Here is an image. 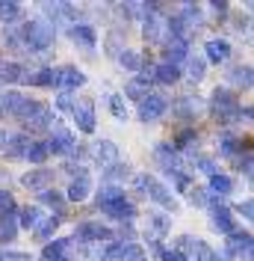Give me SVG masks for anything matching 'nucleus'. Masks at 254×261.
Masks as SVG:
<instances>
[{"mask_svg":"<svg viewBox=\"0 0 254 261\" xmlns=\"http://www.w3.org/2000/svg\"><path fill=\"white\" fill-rule=\"evenodd\" d=\"M27 39H30L33 48H48L50 39H53V24H50V21H30Z\"/></svg>","mask_w":254,"mask_h":261,"instance_id":"nucleus-1","label":"nucleus"},{"mask_svg":"<svg viewBox=\"0 0 254 261\" xmlns=\"http://www.w3.org/2000/svg\"><path fill=\"white\" fill-rule=\"evenodd\" d=\"M213 110H216V119L231 122V119L237 116V95H231V92L219 89V92H216V98H213Z\"/></svg>","mask_w":254,"mask_h":261,"instance_id":"nucleus-2","label":"nucleus"},{"mask_svg":"<svg viewBox=\"0 0 254 261\" xmlns=\"http://www.w3.org/2000/svg\"><path fill=\"white\" fill-rule=\"evenodd\" d=\"M166 110V98L160 95H148L142 101V119H157L160 113Z\"/></svg>","mask_w":254,"mask_h":261,"instance_id":"nucleus-3","label":"nucleus"},{"mask_svg":"<svg viewBox=\"0 0 254 261\" xmlns=\"http://www.w3.org/2000/svg\"><path fill=\"white\" fill-rule=\"evenodd\" d=\"M53 83H62V86H80V83H83V74L74 71V68H59V71H53Z\"/></svg>","mask_w":254,"mask_h":261,"instance_id":"nucleus-4","label":"nucleus"},{"mask_svg":"<svg viewBox=\"0 0 254 261\" xmlns=\"http://www.w3.org/2000/svg\"><path fill=\"white\" fill-rule=\"evenodd\" d=\"M74 116H77V125L83 130H92V128H95V119H92V104H80L77 110H74Z\"/></svg>","mask_w":254,"mask_h":261,"instance_id":"nucleus-5","label":"nucleus"},{"mask_svg":"<svg viewBox=\"0 0 254 261\" xmlns=\"http://www.w3.org/2000/svg\"><path fill=\"white\" fill-rule=\"evenodd\" d=\"M207 54H210L213 60H228V54H231V45H228L225 39H213V42L207 45Z\"/></svg>","mask_w":254,"mask_h":261,"instance_id":"nucleus-6","label":"nucleus"},{"mask_svg":"<svg viewBox=\"0 0 254 261\" xmlns=\"http://www.w3.org/2000/svg\"><path fill=\"white\" fill-rule=\"evenodd\" d=\"M154 77H157L160 83H175L177 77H180V68H177L175 63H169V65H160V71H154Z\"/></svg>","mask_w":254,"mask_h":261,"instance_id":"nucleus-7","label":"nucleus"},{"mask_svg":"<svg viewBox=\"0 0 254 261\" xmlns=\"http://www.w3.org/2000/svg\"><path fill=\"white\" fill-rule=\"evenodd\" d=\"M104 208H107V214H112V217H121V220H124V217H133V208L127 205L124 199H118V202H110V205H104Z\"/></svg>","mask_w":254,"mask_h":261,"instance_id":"nucleus-8","label":"nucleus"},{"mask_svg":"<svg viewBox=\"0 0 254 261\" xmlns=\"http://www.w3.org/2000/svg\"><path fill=\"white\" fill-rule=\"evenodd\" d=\"M110 255H121L127 261H139V246H110Z\"/></svg>","mask_w":254,"mask_h":261,"instance_id":"nucleus-9","label":"nucleus"},{"mask_svg":"<svg viewBox=\"0 0 254 261\" xmlns=\"http://www.w3.org/2000/svg\"><path fill=\"white\" fill-rule=\"evenodd\" d=\"M86 193H89V178H86V175L74 178V184H71L68 196H71V199H86Z\"/></svg>","mask_w":254,"mask_h":261,"instance_id":"nucleus-10","label":"nucleus"},{"mask_svg":"<svg viewBox=\"0 0 254 261\" xmlns=\"http://www.w3.org/2000/svg\"><path fill=\"white\" fill-rule=\"evenodd\" d=\"M118 199H124L121 190L115 187V184H107L104 190H101V205H110V202H118Z\"/></svg>","mask_w":254,"mask_h":261,"instance_id":"nucleus-11","label":"nucleus"},{"mask_svg":"<svg viewBox=\"0 0 254 261\" xmlns=\"http://www.w3.org/2000/svg\"><path fill=\"white\" fill-rule=\"evenodd\" d=\"M213 217H216V223H219L225 231H234V220H231V211H228V208H216Z\"/></svg>","mask_w":254,"mask_h":261,"instance_id":"nucleus-12","label":"nucleus"},{"mask_svg":"<svg viewBox=\"0 0 254 261\" xmlns=\"http://www.w3.org/2000/svg\"><path fill=\"white\" fill-rule=\"evenodd\" d=\"M145 184H148V193L154 196L157 202H163V205H169V202H172V199H169V193L163 190V184H157V181H145Z\"/></svg>","mask_w":254,"mask_h":261,"instance_id":"nucleus-13","label":"nucleus"},{"mask_svg":"<svg viewBox=\"0 0 254 261\" xmlns=\"http://www.w3.org/2000/svg\"><path fill=\"white\" fill-rule=\"evenodd\" d=\"M107 234H110V231L104 226H89V223L80 226V238H107Z\"/></svg>","mask_w":254,"mask_h":261,"instance_id":"nucleus-14","label":"nucleus"},{"mask_svg":"<svg viewBox=\"0 0 254 261\" xmlns=\"http://www.w3.org/2000/svg\"><path fill=\"white\" fill-rule=\"evenodd\" d=\"M15 220H12V217H9V220H3V223H0V241H12V238H15Z\"/></svg>","mask_w":254,"mask_h":261,"instance_id":"nucleus-15","label":"nucleus"},{"mask_svg":"<svg viewBox=\"0 0 254 261\" xmlns=\"http://www.w3.org/2000/svg\"><path fill=\"white\" fill-rule=\"evenodd\" d=\"M21 226H39V208H24L21 211Z\"/></svg>","mask_w":254,"mask_h":261,"instance_id":"nucleus-16","label":"nucleus"},{"mask_svg":"<svg viewBox=\"0 0 254 261\" xmlns=\"http://www.w3.org/2000/svg\"><path fill=\"white\" fill-rule=\"evenodd\" d=\"M186 57V45L180 42V39H175L172 45H169V60H183Z\"/></svg>","mask_w":254,"mask_h":261,"instance_id":"nucleus-17","label":"nucleus"},{"mask_svg":"<svg viewBox=\"0 0 254 261\" xmlns=\"http://www.w3.org/2000/svg\"><path fill=\"white\" fill-rule=\"evenodd\" d=\"M21 151H30V140L27 137H15L9 143V154H21Z\"/></svg>","mask_w":254,"mask_h":261,"instance_id":"nucleus-18","label":"nucleus"},{"mask_svg":"<svg viewBox=\"0 0 254 261\" xmlns=\"http://www.w3.org/2000/svg\"><path fill=\"white\" fill-rule=\"evenodd\" d=\"M213 190H216V193H228V190H231V178H225V175H213Z\"/></svg>","mask_w":254,"mask_h":261,"instance_id":"nucleus-19","label":"nucleus"},{"mask_svg":"<svg viewBox=\"0 0 254 261\" xmlns=\"http://www.w3.org/2000/svg\"><path fill=\"white\" fill-rule=\"evenodd\" d=\"M45 154H48V148L45 146H30V151H27V158H30L33 163H42L45 161Z\"/></svg>","mask_w":254,"mask_h":261,"instance_id":"nucleus-20","label":"nucleus"},{"mask_svg":"<svg viewBox=\"0 0 254 261\" xmlns=\"http://www.w3.org/2000/svg\"><path fill=\"white\" fill-rule=\"evenodd\" d=\"M45 261H65L62 258V246H59V244L48 246V249H45Z\"/></svg>","mask_w":254,"mask_h":261,"instance_id":"nucleus-21","label":"nucleus"},{"mask_svg":"<svg viewBox=\"0 0 254 261\" xmlns=\"http://www.w3.org/2000/svg\"><path fill=\"white\" fill-rule=\"evenodd\" d=\"M53 228H56V217H53V220H45V223L39 226V238H50Z\"/></svg>","mask_w":254,"mask_h":261,"instance_id":"nucleus-22","label":"nucleus"},{"mask_svg":"<svg viewBox=\"0 0 254 261\" xmlns=\"http://www.w3.org/2000/svg\"><path fill=\"white\" fill-rule=\"evenodd\" d=\"M160 161H163V166H166V169H177V158H175V154H169L166 148L160 151Z\"/></svg>","mask_w":254,"mask_h":261,"instance_id":"nucleus-23","label":"nucleus"},{"mask_svg":"<svg viewBox=\"0 0 254 261\" xmlns=\"http://www.w3.org/2000/svg\"><path fill=\"white\" fill-rule=\"evenodd\" d=\"M110 107L115 116H124V101H121V95H112L110 98Z\"/></svg>","mask_w":254,"mask_h":261,"instance_id":"nucleus-24","label":"nucleus"},{"mask_svg":"<svg viewBox=\"0 0 254 261\" xmlns=\"http://www.w3.org/2000/svg\"><path fill=\"white\" fill-rule=\"evenodd\" d=\"M33 83H53V68H45V71H39V74L33 77Z\"/></svg>","mask_w":254,"mask_h":261,"instance_id":"nucleus-25","label":"nucleus"},{"mask_svg":"<svg viewBox=\"0 0 254 261\" xmlns=\"http://www.w3.org/2000/svg\"><path fill=\"white\" fill-rule=\"evenodd\" d=\"M48 172H33V175H27V184H48Z\"/></svg>","mask_w":254,"mask_h":261,"instance_id":"nucleus-26","label":"nucleus"},{"mask_svg":"<svg viewBox=\"0 0 254 261\" xmlns=\"http://www.w3.org/2000/svg\"><path fill=\"white\" fill-rule=\"evenodd\" d=\"M192 68H189V71H192V77H201V74H204V60H198V57H195V60H192Z\"/></svg>","mask_w":254,"mask_h":261,"instance_id":"nucleus-27","label":"nucleus"},{"mask_svg":"<svg viewBox=\"0 0 254 261\" xmlns=\"http://www.w3.org/2000/svg\"><path fill=\"white\" fill-rule=\"evenodd\" d=\"M195 252L201 255V258H198V261H216V258H213V252H210V249H207L204 244H195Z\"/></svg>","mask_w":254,"mask_h":261,"instance_id":"nucleus-28","label":"nucleus"},{"mask_svg":"<svg viewBox=\"0 0 254 261\" xmlns=\"http://www.w3.org/2000/svg\"><path fill=\"white\" fill-rule=\"evenodd\" d=\"M74 36H80V39H83V42H89V45L95 42V33L86 30V27H77V30H74Z\"/></svg>","mask_w":254,"mask_h":261,"instance_id":"nucleus-29","label":"nucleus"},{"mask_svg":"<svg viewBox=\"0 0 254 261\" xmlns=\"http://www.w3.org/2000/svg\"><path fill=\"white\" fill-rule=\"evenodd\" d=\"M121 63L130 65V68H139V57L136 54H121Z\"/></svg>","mask_w":254,"mask_h":261,"instance_id":"nucleus-30","label":"nucleus"},{"mask_svg":"<svg viewBox=\"0 0 254 261\" xmlns=\"http://www.w3.org/2000/svg\"><path fill=\"white\" fill-rule=\"evenodd\" d=\"M222 151H225V154H234V151H237V143H234V137H225V140H222Z\"/></svg>","mask_w":254,"mask_h":261,"instance_id":"nucleus-31","label":"nucleus"},{"mask_svg":"<svg viewBox=\"0 0 254 261\" xmlns=\"http://www.w3.org/2000/svg\"><path fill=\"white\" fill-rule=\"evenodd\" d=\"M0 208H3V211H6V208H15V202H12L9 193H0Z\"/></svg>","mask_w":254,"mask_h":261,"instance_id":"nucleus-32","label":"nucleus"},{"mask_svg":"<svg viewBox=\"0 0 254 261\" xmlns=\"http://www.w3.org/2000/svg\"><path fill=\"white\" fill-rule=\"evenodd\" d=\"M0 12H3V15H15L18 6H15V3H0Z\"/></svg>","mask_w":254,"mask_h":261,"instance_id":"nucleus-33","label":"nucleus"},{"mask_svg":"<svg viewBox=\"0 0 254 261\" xmlns=\"http://www.w3.org/2000/svg\"><path fill=\"white\" fill-rule=\"evenodd\" d=\"M192 140V130H183V134H177V146H186Z\"/></svg>","mask_w":254,"mask_h":261,"instance_id":"nucleus-34","label":"nucleus"},{"mask_svg":"<svg viewBox=\"0 0 254 261\" xmlns=\"http://www.w3.org/2000/svg\"><path fill=\"white\" fill-rule=\"evenodd\" d=\"M42 199H45V202H50V205H59V196H56V193H45Z\"/></svg>","mask_w":254,"mask_h":261,"instance_id":"nucleus-35","label":"nucleus"},{"mask_svg":"<svg viewBox=\"0 0 254 261\" xmlns=\"http://www.w3.org/2000/svg\"><path fill=\"white\" fill-rule=\"evenodd\" d=\"M6 146V137H3V134H0V148Z\"/></svg>","mask_w":254,"mask_h":261,"instance_id":"nucleus-36","label":"nucleus"}]
</instances>
